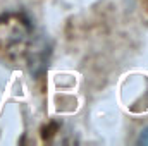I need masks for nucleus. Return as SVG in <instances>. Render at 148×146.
<instances>
[{"instance_id": "obj_1", "label": "nucleus", "mask_w": 148, "mask_h": 146, "mask_svg": "<svg viewBox=\"0 0 148 146\" xmlns=\"http://www.w3.org/2000/svg\"><path fill=\"white\" fill-rule=\"evenodd\" d=\"M136 143H138V145H143V146H148V126L141 131V132H140V136H138Z\"/></svg>"}]
</instances>
